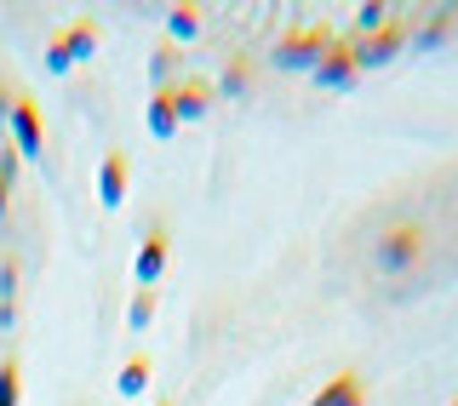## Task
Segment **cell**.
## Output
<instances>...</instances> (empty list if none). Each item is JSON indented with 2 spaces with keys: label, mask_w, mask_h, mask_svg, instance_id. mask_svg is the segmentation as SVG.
<instances>
[{
  "label": "cell",
  "mask_w": 458,
  "mask_h": 406,
  "mask_svg": "<svg viewBox=\"0 0 458 406\" xmlns=\"http://www.w3.org/2000/svg\"><path fill=\"white\" fill-rule=\"evenodd\" d=\"M143 384H149V360L132 355V360L121 367V378H114V389H121V401H126V395H143Z\"/></svg>",
  "instance_id": "9a60e30c"
},
{
  "label": "cell",
  "mask_w": 458,
  "mask_h": 406,
  "mask_svg": "<svg viewBox=\"0 0 458 406\" xmlns=\"http://www.w3.org/2000/svg\"><path fill=\"white\" fill-rule=\"evenodd\" d=\"M166 258H172V235L161 224L149 229V235H143V246H138V286H161V275H166Z\"/></svg>",
  "instance_id": "52a82bcc"
},
{
  "label": "cell",
  "mask_w": 458,
  "mask_h": 406,
  "mask_svg": "<svg viewBox=\"0 0 458 406\" xmlns=\"http://www.w3.org/2000/svg\"><path fill=\"white\" fill-rule=\"evenodd\" d=\"M355 395H367L361 372H338V378H327V384L310 395V406H344V401H355Z\"/></svg>",
  "instance_id": "8fae6325"
},
{
  "label": "cell",
  "mask_w": 458,
  "mask_h": 406,
  "mask_svg": "<svg viewBox=\"0 0 458 406\" xmlns=\"http://www.w3.org/2000/svg\"><path fill=\"white\" fill-rule=\"evenodd\" d=\"M155 406H172V401H155Z\"/></svg>",
  "instance_id": "7402d4cb"
},
{
  "label": "cell",
  "mask_w": 458,
  "mask_h": 406,
  "mask_svg": "<svg viewBox=\"0 0 458 406\" xmlns=\"http://www.w3.org/2000/svg\"><path fill=\"white\" fill-rule=\"evenodd\" d=\"M155 303H161V298H155V292H149V286H138V298H132V309H126V326H132V332H143V326H149V321H155Z\"/></svg>",
  "instance_id": "2e32d148"
},
{
  "label": "cell",
  "mask_w": 458,
  "mask_h": 406,
  "mask_svg": "<svg viewBox=\"0 0 458 406\" xmlns=\"http://www.w3.org/2000/svg\"><path fill=\"white\" fill-rule=\"evenodd\" d=\"M407 23L390 18L384 29H372V35H361V69H384V63H395L401 52H407Z\"/></svg>",
  "instance_id": "8992f818"
},
{
  "label": "cell",
  "mask_w": 458,
  "mask_h": 406,
  "mask_svg": "<svg viewBox=\"0 0 458 406\" xmlns=\"http://www.w3.org/2000/svg\"><path fill=\"white\" fill-rule=\"evenodd\" d=\"M447 29H453V12H436V18L424 23V35H419V52H436L441 40H447Z\"/></svg>",
  "instance_id": "ac0fdd59"
},
{
  "label": "cell",
  "mask_w": 458,
  "mask_h": 406,
  "mask_svg": "<svg viewBox=\"0 0 458 406\" xmlns=\"http://www.w3.org/2000/svg\"><path fill=\"white\" fill-rule=\"evenodd\" d=\"M126 166H132V161H126L121 149H109V155H104V166H98V200H104L109 212L126 200V190H132V172H126Z\"/></svg>",
  "instance_id": "ba28073f"
},
{
  "label": "cell",
  "mask_w": 458,
  "mask_h": 406,
  "mask_svg": "<svg viewBox=\"0 0 458 406\" xmlns=\"http://www.w3.org/2000/svg\"><path fill=\"white\" fill-rule=\"evenodd\" d=\"M178 97H172V86H155L149 92V138H172L178 132Z\"/></svg>",
  "instance_id": "30bf717a"
},
{
  "label": "cell",
  "mask_w": 458,
  "mask_h": 406,
  "mask_svg": "<svg viewBox=\"0 0 458 406\" xmlns=\"http://www.w3.org/2000/svg\"><path fill=\"white\" fill-rule=\"evenodd\" d=\"M18 321V258L0 264V326Z\"/></svg>",
  "instance_id": "4fadbf2b"
},
{
  "label": "cell",
  "mask_w": 458,
  "mask_h": 406,
  "mask_svg": "<svg viewBox=\"0 0 458 406\" xmlns=\"http://www.w3.org/2000/svg\"><path fill=\"white\" fill-rule=\"evenodd\" d=\"M195 35H200V12L195 6H172L166 12V40H172V47H190Z\"/></svg>",
  "instance_id": "7c38bea8"
},
{
  "label": "cell",
  "mask_w": 458,
  "mask_h": 406,
  "mask_svg": "<svg viewBox=\"0 0 458 406\" xmlns=\"http://www.w3.org/2000/svg\"><path fill=\"white\" fill-rule=\"evenodd\" d=\"M172 97H178V121H200V114L212 109V80L207 75H190L172 86Z\"/></svg>",
  "instance_id": "9c48e42d"
},
{
  "label": "cell",
  "mask_w": 458,
  "mask_h": 406,
  "mask_svg": "<svg viewBox=\"0 0 458 406\" xmlns=\"http://www.w3.org/2000/svg\"><path fill=\"white\" fill-rule=\"evenodd\" d=\"M333 35H338V29H327V23L281 29V40H276V52H269V57H276V69H293V75L304 69V75H310V69L321 63V52L333 47Z\"/></svg>",
  "instance_id": "6da1fadb"
},
{
  "label": "cell",
  "mask_w": 458,
  "mask_h": 406,
  "mask_svg": "<svg viewBox=\"0 0 458 406\" xmlns=\"http://www.w3.org/2000/svg\"><path fill=\"white\" fill-rule=\"evenodd\" d=\"M419 252H424L419 229H412V224H390L378 235V246H372V264H378V275H401V269L419 264Z\"/></svg>",
  "instance_id": "5b68a950"
},
{
  "label": "cell",
  "mask_w": 458,
  "mask_h": 406,
  "mask_svg": "<svg viewBox=\"0 0 458 406\" xmlns=\"http://www.w3.org/2000/svg\"><path fill=\"white\" fill-rule=\"evenodd\" d=\"M6 200H12V178L0 172V217H6Z\"/></svg>",
  "instance_id": "ffe728a7"
},
{
  "label": "cell",
  "mask_w": 458,
  "mask_h": 406,
  "mask_svg": "<svg viewBox=\"0 0 458 406\" xmlns=\"http://www.w3.org/2000/svg\"><path fill=\"white\" fill-rule=\"evenodd\" d=\"M6 126H12V149H18L23 161H40V149H47V121H40L35 92H18V97H12Z\"/></svg>",
  "instance_id": "277c9868"
},
{
  "label": "cell",
  "mask_w": 458,
  "mask_h": 406,
  "mask_svg": "<svg viewBox=\"0 0 458 406\" xmlns=\"http://www.w3.org/2000/svg\"><path fill=\"white\" fill-rule=\"evenodd\" d=\"M310 80L315 86H327V92H344V86H355L361 80V35H333V47L321 52V63L310 69Z\"/></svg>",
  "instance_id": "7a4b0ae2"
},
{
  "label": "cell",
  "mask_w": 458,
  "mask_h": 406,
  "mask_svg": "<svg viewBox=\"0 0 458 406\" xmlns=\"http://www.w3.org/2000/svg\"><path fill=\"white\" fill-rule=\"evenodd\" d=\"M149 75H155V86H178L172 75H178V47L172 40H161V47L149 52Z\"/></svg>",
  "instance_id": "5bb4252c"
},
{
  "label": "cell",
  "mask_w": 458,
  "mask_h": 406,
  "mask_svg": "<svg viewBox=\"0 0 458 406\" xmlns=\"http://www.w3.org/2000/svg\"><path fill=\"white\" fill-rule=\"evenodd\" d=\"M344 406H367V395H355V401H344Z\"/></svg>",
  "instance_id": "44dd1931"
},
{
  "label": "cell",
  "mask_w": 458,
  "mask_h": 406,
  "mask_svg": "<svg viewBox=\"0 0 458 406\" xmlns=\"http://www.w3.org/2000/svg\"><path fill=\"white\" fill-rule=\"evenodd\" d=\"M247 57H229V69H224V92H247Z\"/></svg>",
  "instance_id": "d6986e66"
},
{
  "label": "cell",
  "mask_w": 458,
  "mask_h": 406,
  "mask_svg": "<svg viewBox=\"0 0 458 406\" xmlns=\"http://www.w3.org/2000/svg\"><path fill=\"white\" fill-rule=\"evenodd\" d=\"M18 395H23V367L0 360V406H18Z\"/></svg>",
  "instance_id": "e0dca14e"
},
{
  "label": "cell",
  "mask_w": 458,
  "mask_h": 406,
  "mask_svg": "<svg viewBox=\"0 0 458 406\" xmlns=\"http://www.w3.org/2000/svg\"><path fill=\"white\" fill-rule=\"evenodd\" d=\"M98 52V23L92 18H75L69 29H57L52 47H47V69L52 75H69V63H86Z\"/></svg>",
  "instance_id": "3957f363"
},
{
  "label": "cell",
  "mask_w": 458,
  "mask_h": 406,
  "mask_svg": "<svg viewBox=\"0 0 458 406\" xmlns=\"http://www.w3.org/2000/svg\"><path fill=\"white\" fill-rule=\"evenodd\" d=\"M447 406H458V395H453V401H447Z\"/></svg>",
  "instance_id": "603a6c76"
}]
</instances>
